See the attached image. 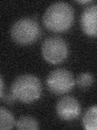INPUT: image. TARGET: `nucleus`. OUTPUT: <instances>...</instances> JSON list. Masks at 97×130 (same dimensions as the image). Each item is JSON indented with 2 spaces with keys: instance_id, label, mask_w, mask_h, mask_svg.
I'll use <instances>...</instances> for the list:
<instances>
[{
  "instance_id": "nucleus-9",
  "label": "nucleus",
  "mask_w": 97,
  "mask_h": 130,
  "mask_svg": "<svg viewBox=\"0 0 97 130\" xmlns=\"http://www.w3.org/2000/svg\"><path fill=\"white\" fill-rule=\"evenodd\" d=\"M15 117L9 110L0 107V130H9L15 126Z\"/></svg>"
},
{
  "instance_id": "nucleus-11",
  "label": "nucleus",
  "mask_w": 97,
  "mask_h": 130,
  "mask_svg": "<svg viewBox=\"0 0 97 130\" xmlns=\"http://www.w3.org/2000/svg\"><path fill=\"white\" fill-rule=\"evenodd\" d=\"M75 81V84L79 87L86 89L88 87H91L93 85V83H94V76L89 72H83L77 76Z\"/></svg>"
},
{
  "instance_id": "nucleus-1",
  "label": "nucleus",
  "mask_w": 97,
  "mask_h": 130,
  "mask_svg": "<svg viewBox=\"0 0 97 130\" xmlns=\"http://www.w3.org/2000/svg\"><path fill=\"white\" fill-rule=\"evenodd\" d=\"M75 11L67 3L57 2L47 8L43 15V24L47 29L54 32H62L72 27Z\"/></svg>"
},
{
  "instance_id": "nucleus-3",
  "label": "nucleus",
  "mask_w": 97,
  "mask_h": 130,
  "mask_svg": "<svg viewBox=\"0 0 97 130\" xmlns=\"http://www.w3.org/2000/svg\"><path fill=\"white\" fill-rule=\"evenodd\" d=\"M40 36V28L33 18L23 17L18 20L11 28V37L15 43L21 46L33 44Z\"/></svg>"
},
{
  "instance_id": "nucleus-12",
  "label": "nucleus",
  "mask_w": 97,
  "mask_h": 130,
  "mask_svg": "<svg viewBox=\"0 0 97 130\" xmlns=\"http://www.w3.org/2000/svg\"><path fill=\"white\" fill-rule=\"evenodd\" d=\"M3 89H4V83H3V80L2 78V76H0V98L3 96Z\"/></svg>"
},
{
  "instance_id": "nucleus-10",
  "label": "nucleus",
  "mask_w": 97,
  "mask_h": 130,
  "mask_svg": "<svg viewBox=\"0 0 97 130\" xmlns=\"http://www.w3.org/2000/svg\"><path fill=\"white\" fill-rule=\"evenodd\" d=\"M15 127L19 130H37L39 124L35 118L29 116H23L15 122Z\"/></svg>"
},
{
  "instance_id": "nucleus-7",
  "label": "nucleus",
  "mask_w": 97,
  "mask_h": 130,
  "mask_svg": "<svg viewBox=\"0 0 97 130\" xmlns=\"http://www.w3.org/2000/svg\"><path fill=\"white\" fill-rule=\"evenodd\" d=\"M97 6L91 5L84 9L80 18L82 30L90 37H96L97 34Z\"/></svg>"
},
{
  "instance_id": "nucleus-13",
  "label": "nucleus",
  "mask_w": 97,
  "mask_h": 130,
  "mask_svg": "<svg viewBox=\"0 0 97 130\" xmlns=\"http://www.w3.org/2000/svg\"><path fill=\"white\" fill-rule=\"evenodd\" d=\"M79 3H83V4H85V3H91V1H78Z\"/></svg>"
},
{
  "instance_id": "nucleus-5",
  "label": "nucleus",
  "mask_w": 97,
  "mask_h": 130,
  "mask_svg": "<svg viewBox=\"0 0 97 130\" xmlns=\"http://www.w3.org/2000/svg\"><path fill=\"white\" fill-rule=\"evenodd\" d=\"M47 87L51 93L62 95L70 92L74 88L75 81L72 73L65 68L52 71L46 79Z\"/></svg>"
},
{
  "instance_id": "nucleus-6",
  "label": "nucleus",
  "mask_w": 97,
  "mask_h": 130,
  "mask_svg": "<svg viewBox=\"0 0 97 130\" xmlns=\"http://www.w3.org/2000/svg\"><path fill=\"white\" fill-rule=\"evenodd\" d=\"M56 112L60 119L70 121L77 119L81 114V106L74 97L61 98L56 106Z\"/></svg>"
},
{
  "instance_id": "nucleus-8",
  "label": "nucleus",
  "mask_w": 97,
  "mask_h": 130,
  "mask_svg": "<svg viewBox=\"0 0 97 130\" xmlns=\"http://www.w3.org/2000/svg\"><path fill=\"white\" fill-rule=\"evenodd\" d=\"M97 107L93 106L85 113L83 118V126L87 130L97 129Z\"/></svg>"
},
{
  "instance_id": "nucleus-4",
  "label": "nucleus",
  "mask_w": 97,
  "mask_h": 130,
  "mask_svg": "<svg viewBox=\"0 0 97 130\" xmlns=\"http://www.w3.org/2000/svg\"><path fill=\"white\" fill-rule=\"evenodd\" d=\"M42 55L45 61L52 64L63 62L68 56V46L63 38L51 36L44 41L41 46Z\"/></svg>"
},
{
  "instance_id": "nucleus-2",
  "label": "nucleus",
  "mask_w": 97,
  "mask_h": 130,
  "mask_svg": "<svg viewBox=\"0 0 97 130\" xmlns=\"http://www.w3.org/2000/svg\"><path fill=\"white\" fill-rule=\"evenodd\" d=\"M42 86L38 77L32 74L18 76L11 87V93L15 100L23 103H30L40 99Z\"/></svg>"
}]
</instances>
